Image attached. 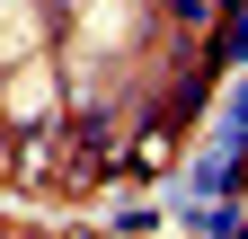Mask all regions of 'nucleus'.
<instances>
[{"label":"nucleus","instance_id":"nucleus-2","mask_svg":"<svg viewBox=\"0 0 248 239\" xmlns=\"http://www.w3.org/2000/svg\"><path fill=\"white\" fill-rule=\"evenodd\" d=\"M9 106H18V115H45V106H53V80H45V71H27V80L9 89Z\"/></svg>","mask_w":248,"mask_h":239},{"label":"nucleus","instance_id":"nucleus-3","mask_svg":"<svg viewBox=\"0 0 248 239\" xmlns=\"http://www.w3.org/2000/svg\"><path fill=\"white\" fill-rule=\"evenodd\" d=\"M9 168H18V151H9V133H0V177H9Z\"/></svg>","mask_w":248,"mask_h":239},{"label":"nucleus","instance_id":"nucleus-1","mask_svg":"<svg viewBox=\"0 0 248 239\" xmlns=\"http://www.w3.org/2000/svg\"><path fill=\"white\" fill-rule=\"evenodd\" d=\"M36 45V9L27 0H0V53H27Z\"/></svg>","mask_w":248,"mask_h":239}]
</instances>
